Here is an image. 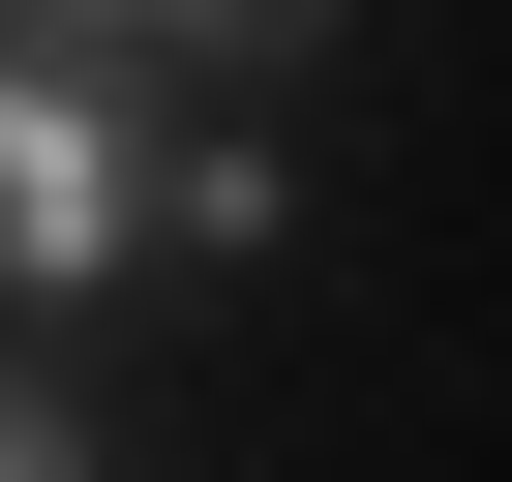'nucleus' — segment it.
<instances>
[{
	"instance_id": "obj_2",
	"label": "nucleus",
	"mask_w": 512,
	"mask_h": 482,
	"mask_svg": "<svg viewBox=\"0 0 512 482\" xmlns=\"http://www.w3.org/2000/svg\"><path fill=\"white\" fill-rule=\"evenodd\" d=\"M0 482H91V452H61V422H31V392H0Z\"/></svg>"
},
{
	"instance_id": "obj_1",
	"label": "nucleus",
	"mask_w": 512,
	"mask_h": 482,
	"mask_svg": "<svg viewBox=\"0 0 512 482\" xmlns=\"http://www.w3.org/2000/svg\"><path fill=\"white\" fill-rule=\"evenodd\" d=\"M151 211H181V121H121L91 61H0V272L91 302V272H151Z\"/></svg>"
}]
</instances>
